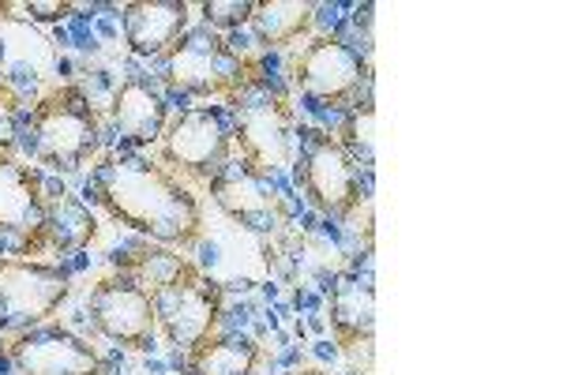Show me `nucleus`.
I'll list each match as a JSON object with an SVG mask.
<instances>
[{"label": "nucleus", "mask_w": 563, "mask_h": 375, "mask_svg": "<svg viewBox=\"0 0 563 375\" xmlns=\"http://www.w3.org/2000/svg\"><path fill=\"white\" fill-rule=\"evenodd\" d=\"M98 199L121 225L169 249H192L203 233V207L192 188L151 158L106 162L98 173Z\"/></svg>", "instance_id": "1"}, {"label": "nucleus", "mask_w": 563, "mask_h": 375, "mask_svg": "<svg viewBox=\"0 0 563 375\" xmlns=\"http://www.w3.org/2000/svg\"><path fill=\"white\" fill-rule=\"evenodd\" d=\"M252 60H244L230 42L211 26H196L177 38L166 53V79L185 95L196 98H225L238 95L249 84Z\"/></svg>", "instance_id": "2"}, {"label": "nucleus", "mask_w": 563, "mask_h": 375, "mask_svg": "<svg viewBox=\"0 0 563 375\" xmlns=\"http://www.w3.org/2000/svg\"><path fill=\"white\" fill-rule=\"evenodd\" d=\"M34 154L45 166L79 169L98 151V117L79 87H60L45 95L31 113Z\"/></svg>", "instance_id": "3"}, {"label": "nucleus", "mask_w": 563, "mask_h": 375, "mask_svg": "<svg viewBox=\"0 0 563 375\" xmlns=\"http://www.w3.org/2000/svg\"><path fill=\"white\" fill-rule=\"evenodd\" d=\"M151 305L154 323L166 334V342L188 353L199 342L214 338L218 319H222V286L192 267L188 274H180L177 282L151 293Z\"/></svg>", "instance_id": "4"}, {"label": "nucleus", "mask_w": 563, "mask_h": 375, "mask_svg": "<svg viewBox=\"0 0 563 375\" xmlns=\"http://www.w3.org/2000/svg\"><path fill=\"white\" fill-rule=\"evenodd\" d=\"M162 169H169L174 177L185 173L188 180H211L230 166V128H225L218 109H188L174 124H166L162 132Z\"/></svg>", "instance_id": "5"}, {"label": "nucleus", "mask_w": 563, "mask_h": 375, "mask_svg": "<svg viewBox=\"0 0 563 375\" xmlns=\"http://www.w3.org/2000/svg\"><path fill=\"white\" fill-rule=\"evenodd\" d=\"M68 278L34 260H0V331H31L68 300Z\"/></svg>", "instance_id": "6"}, {"label": "nucleus", "mask_w": 563, "mask_h": 375, "mask_svg": "<svg viewBox=\"0 0 563 375\" xmlns=\"http://www.w3.org/2000/svg\"><path fill=\"white\" fill-rule=\"evenodd\" d=\"M238 146L244 169L252 177H271L289 162L294 154V113H289L286 98L260 90V95L244 98L238 106Z\"/></svg>", "instance_id": "7"}, {"label": "nucleus", "mask_w": 563, "mask_h": 375, "mask_svg": "<svg viewBox=\"0 0 563 375\" xmlns=\"http://www.w3.org/2000/svg\"><path fill=\"white\" fill-rule=\"evenodd\" d=\"M90 316L109 342L129 345V350H151L154 331H158L151 293L135 286L129 274L102 278L90 289Z\"/></svg>", "instance_id": "8"}, {"label": "nucleus", "mask_w": 563, "mask_h": 375, "mask_svg": "<svg viewBox=\"0 0 563 375\" xmlns=\"http://www.w3.org/2000/svg\"><path fill=\"white\" fill-rule=\"evenodd\" d=\"M15 375H98L102 356L87 338L65 327H31L8 342Z\"/></svg>", "instance_id": "9"}, {"label": "nucleus", "mask_w": 563, "mask_h": 375, "mask_svg": "<svg viewBox=\"0 0 563 375\" xmlns=\"http://www.w3.org/2000/svg\"><path fill=\"white\" fill-rule=\"evenodd\" d=\"M297 180H301L308 203L323 210L327 218H346L361 203V169L346 146L334 140H320L308 146Z\"/></svg>", "instance_id": "10"}, {"label": "nucleus", "mask_w": 563, "mask_h": 375, "mask_svg": "<svg viewBox=\"0 0 563 375\" xmlns=\"http://www.w3.org/2000/svg\"><path fill=\"white\" fill-rule=\"evenodd\" d=\"M368 76V64L353 45L339 38H316L294 64L297 87L323 102H350Z\"/></svg>", "instance_id": "11"}, {"label": "nucleus", "mask_w": 563, "mask_h": 375, "mask_svg": "<svg viewBox=\"0 0 563 375\" xmlns=\"http://www.w3.org/2000/svg\"><path fill=\"white\" fill-rule=\"evenodd\" d=\"M45 185L31 166L0 162V236H23V255L42 249Z\"/></svg>", "instance_id": "12"}, {"label": "nucleus", "mask_w": 563, "mask_h": 375, "mask_svg": "<svg viewBox=\"0 0 563 375\" xmlns=\"http://www.w3.org/2000/svg\"><path fill=\"white\" fill-rule=\"evenodd\" d=\"M188 31L185 0H135L124 4V42L135 57H158Z\"/></svg>", "instance_id": "13"}, {"label": "nucleus", "mask_w": 563, "mask_h": 375, "mask_svg": "<svg viewBox=\"0 0 563 375\" xmlns=\"http://www.w3.org/2000/svg\"><path fill=\"white\" fill-rule=\"evenodd\" d=\"M211 191H214V203L222 207L233 222H241L244 230L271 233L278 225L282 210L275 203V196H271L267 185H263L260 177H252L249 169H230V166H225L211 180Z\"/></svg>", "instance_id": "14"}, {"label": "nucleus", "mask_w": 563, "mask_h": 375, "mask_svg": "<svg viewBox=\"0 0 563 375\" xmlns=\"http://www.w3.org/2000/svg\"><path fill=\"white\" fill-rule=\"evenodd\" d=\"M109 117H113V128L132 143H158L162 132H166L169 109L166 98L158 95L151 84L143 79H129L113 90V106H109Z\"/></svg>", "instance_id": "15"}, {"label": "nucleus", "mask_w": 563, "mask_h": 375, "mask_svg": "<svg viewBox=\"0 0 563 375\" xmlns=\"http://www.w3.org/2000/svg\"><path fill=\"white\" fill-rule=\"evenodd\" d=\"M331 331L339 338L342 350H357V345H372L376 334V293L368 282H342L331 293Z\"/></svg>", "instance_id": "16"}, {"label": "nucleus", "mask_w": 563, "mask_h": 375, "mask_svg": "<svg viewBox=\"0 0 563 375\" xmlns=\"http://www.w3.org/2000/svg\"><path fill=\"white\" fill-rule=\"evenodd\" d=\"M98 233V222L90 214V207L84 199L68 196L65 188H53L45 196V225H42V244L57 252H79L95 241Z\"/></svg>", "instance_id": "17"}, {"label": "nucleus", "mask_w": 563, "mask_h": 375, "mask_svg": "<svg viewBox=\"0 0 563 375\" xmlns=\"http://www.w3.org/2000/svg\"><path fill=\"white\" fill-rule=\"evenodd\" d=\"M260 345L244 334L207 338L188 350V375H256Z\"/></svg>", "instance_id": "18"}, {"label": "nucleus", "mask_w": 563, "mask_h": 375, "mask_svg": "<svg viewBox=\"0 0 563 375\" xmlns=\"http://www.w3.org/2000/svg\"><path fill=\"white\" fill-rule=\"evenodd\" d=\"M316 12L312 0H263L249 23L263 45H289L316 23Z\"/></svg>", "instance_id": "19"}, {"label": "nucleus", "mask_w": 563, "mask_h": 375, "mask_svg": "<svg viewBox=\"0 0 563 375\" xmlns=\"http://www.w3.org/2000/svg\"><path fill=\"white\" fill-rule=\"evenodd\" d=\"M113 263L121 267V274H129L140 289L147 293H158L162 286H169V282H177L180 274L192 271V263L185 260V255H174V252H162V249H132L129 255H113Z\"/></svg>", "instance_id": "20"}, {"label": "nucleus", "mask_w": 563, "mask_h": 375, "mask_svg": "<svg viewBox=\"0 0 563 375\" xmlns=\"http://www.w3.org/2000/svg\"><path fill=\"white\" fill-rule=\"evenodd\" d=\"M256 12L252 0H207L203 4V20L211 31H233V26H244Z\"/></svg>", "instance_id": "21"}, {"label": "nucleus", "mask_w": 563, "mask_h": 375, "mask_svg": "<svg viewBox=\"0 0 563 375\" xmlns=\"http://www.w3.org/2000/svg\"><path fill=\"white\" fill-rule=\"evenodd\" d=\"M15 90L0 87V162L12 158L15 151Z\"/></svg>", "instance_id": "22"}, {"label": "nucleus", "mask_w": 563, "mask_h": 375, "mask_svg": "<svg viewBox=\"0 0 563 375\" xmlns=\"http://www.w3.org/2000/svg\"><path fill=\"white\" fill-rule=\"evenodd\" d=\"M26 12H31L34 20H42V23H53V20H60V15L68 12V4H60V0H53V4H38V0H34V4H26Z\"/></svg>", "instance_id": "23"}, {"label": "nucleus", "mask_w": 563, "mask_h": 375, "mask_svg": "<svg viewBox=\"0 0 563 375\" xmlns=\"http://www.w3.org/2000/svg\"><path fill=\"white\" fill-rule=\"evenodd\" d=\"M289 375H327V372H320V368H301V372H289Z\"/></svg>", "instance_id": "24"}]
</instances>
